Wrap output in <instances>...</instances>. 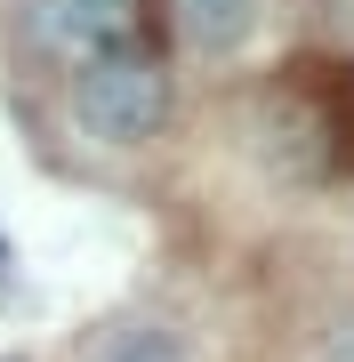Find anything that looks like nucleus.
<instances>
[{"label": "nucleus", "mask_w": 354, "mask_h": 362, "mask_svg": "<svg viewBox=\"0 0 354 362\" xmlns=\"http://www.w3.org/2000/svg\"><path fill=\"white\" fill-rule=\"evenodd\" d=\"M177 25L201 57H234L258 25V0H177Z\"/></svg>", "instance_id": "7ed1b4c3"}, {"label": "nucleus", "mask_w": 354, "mask_h": 362, "mask_svg": "<svg viewBox=\"0 0 354 362\" xmlns=\"http://www.w3.org/2000/svg\"><path fill=\"white\" fill-rule=\"evenodd\" d=\"M314 362H354V314H338V322L322 330V346H314Z\"/></svg>", "instance_id": "39448f33"}, {"label": "nucleus", "mask_w": 354, "mask_h": 362, "mask_svg": "<svg viewBox=\"0 0 354 362\" xmlns=\"http://www.w3.org/2000/svg\"><path fill=\"white\" fill-rule=\"evenodd\" d=\"M73 121L97 145H145V137H161V121H170V73H161L145 49L97 57V65L73 73Z\"/></svg>", "instance_id": "f257e3e1"}, {"label": "nucleus", "mask_w": 354, "mask_h": 362, "mask_svg": "<svg viewBox=\"0 0 354 362\" xmlns=\"http://www.w3.org/2000/svg\"><path fill=\"white\" fill-rule=\"evenodd\" d=\"M16 25L57 65H97V57L137 49V0H16Z\"/></svg>", "instance_id": "f03ea898"}, {"label": "nucleus", "mask_w": 354, "mask_h": 362, "mask_svg": "<svg viewBox=\"0 0 354 362\" xmlns=\"http://www.w3.org/2000/svg\"><path fill=\"white\" fill-rule=\"evenodd\" d=\"M97 362H185V346H177V338L161 330V322H137V330H121V338H113V346L97 354Z\"/></svg>", "instance_id": "20e7f679"}]
</instances>
